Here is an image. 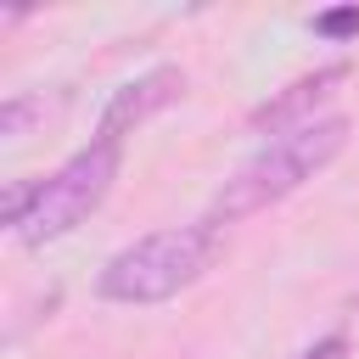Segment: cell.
<instances>
[{
  "label": "cell",
  "mask_w": 359,
  "mask_h": 359,
  "mask_svg": "<svg viewBox=\"0 0 359 359\" xmlns=\"http://www.w3.org/2000/svg\"><path fill=\"white\" fill-rule=\"evenodd\" d=\"M348 135H353V123H348L342 112H325V118H314V123H303V129H292V135L264 140V146L213 191L208 219H213V224H241V219H252V213H264V208H280L286 196H297L314 174H325V168L348 151Z\"/></svg>",
  "instance_id": "7a4b0ae2"
},
{
  "label": "cell",
  "mask_w": 359,
  "mask_h": 359,
  "mask_svg": "<svg viewBox=\"0 0 359 359\" xmlns=\"http://www.w3.org/2000/svg\"><path fill=\"white\" fill-rule=\"evenodd\" d=\"M219 258H224V224L202 213L191 224H168V230H151L118 247L95 275V297L118 309H157L191 292Z\"/></svg>",
  "instance_id": "6da1fadb"
},
{
  "label": "cell",
  "mask_w": 359,
  "mask_h": 359,
  "mask_svg": "<svg viewBox=\"0 0 359 359\" xmlns=\"http://www.w3.org/2000/svg\"><path fill=\"white\" fill-rule=\"evenodd\" d=\"M62 101H45V90H17V95H6V107H0V140L11 146V140H22L34 123H45L50 112H56Z\"/></svg>",
  "instance_id": "8992f818"
},
{
  "label": "cell",
  "mask_w": 359,
  "mask_h": 359,
  "mask_svg": "<svg viewBox=\"0 0 359 359\" xmlns=\"http://www.w3.org/2000/svg\"><path fill=\"white\" fill-rule=\"evenodd\" d=\"M309 28H314L320 39H331V45H353V39H359V6H331V11H314V17H309Z\"/></svg>",
  "instance_id": "52a82bcc"
},
{
  "label": "cell",
  "mask_w": 359,
  "mask_h": 359,
  "mask_svg": "<svg viewBox=\"0 0 359 359\" xmlns=\"http://www.w3.org/2000/svg\"><path fill=\"white\" fill-rule=\"evenodd\" d=\"M348 353H353V337L337 325V331H320L314 342H303L292 359H348Z\"/></svg>",
  "instance_id": "ba28073f"
},
{
  "label": "cell",
  "mask_w": 359,
  "mask_h": 359,
  "mask_svg": "<svg viewBox=\"0 0 359 359\" xmlns=\"http://www.w3.org/2000/svg\"><path fill=\"white\" fill-rule=\"evenodd\" d=\"M185 90H191V73L180 67V62H157V67H146V73H135V79H123L107 101H101V118H95V135L101 140H129L135 129H146L157 112H168V107H180L185 101Z\"/></svg>",
  "instance_id": "5b68a950"
},
{
  "label": "cell",
  "mask_w": 359,
  "mask_h": 359,
  "mask_svg": "<svg viewBox=\"0 0 359 359\" xmlns=\"http://www.w3.org/2000/svg\"><path fill=\"white\" fill-rule=\"evenodd\" d=\"M118 174H123V146L90 135V146H79L67 163H56L50 174L34 180V191H28V213L17 219L11 236H17L28 252H39V247L73 236V230L90 224V213L112 196Z\"/></svg>",
  "instance_id": "3957f363"
},
{
  "label": "cell",
  "mask_w": 359,
  "mask_h": 359,
  "mask_svg": "<svg viewBox=\"0 0 359 359\" xmlns=\"http://www.w3.org/2000/svg\"><path fill=\"white\" fill-rule=\"evenodd\" d=\"M348 79H353V62H348V56H337V62H320V67H309V73L286 79L280 90H269V95H264V101L247 112V129H252V135H264V140H275V135H292V129H303V123L325 118L331 95H337Z\"/></svg>",
  "instance_id": "277c9868"
}]
</instances>
